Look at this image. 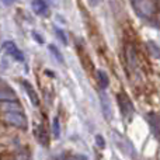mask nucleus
I'll return each mask as SVG.
<instances>
[{"label":"nucleus","instance_id":"nucleus-16","mask_svg":"<svg viewBox=\"0 0 160 160\" xmlns=\"http://www.w3.org/2000/svg\"><path fill=\"white\" fill-rule=\"evenodd\" d=\"M55 34L59 37V39L62 41V44L68 45V39H66V35H65V32L61 30V28H55Z\"/></svg>","mask_w":160,"mask_h":160},{"label":"nucleus","instance_id":"nucleus-13","mask_svg":"<svg viewBox=\"0 0 160 160\" xmlns=\"http://www.w3.org/2000/svg\"><path fill=\"white\" fill-rule=\"evenodd\" d=\"M48 48H49V52L53 55V58H55L56 61L59 62V63H63V55L61 53V51H59L58 48L55 47V45H49Z\"/></svg>","mask_w":160,"mask_h":160},{"label":"nucleus","instance_id":"nucleus-3","mask_svg":"<svg viewBox=\"0 0 160 160\" xmlns=\"http://www.w3.org/2000/svg\"><path fill=\"white\" fill-rule=\"evenodd\" d=\"M133 3V8L138 11L139 16L142 17H150L155 13V6L150 0H135Z\"/></svg>","mask_w":160,"mask_h":160},{"label":"nucleus","instance_id":"nucleus-10","mask_svg":"<svg viewBox=\"0 0 160 160\" xmlns=\"http://www.w3.org/2000/svg\"><path fill=\"white\" fill-rule=\"evenodd\" d=\"M32 8L39 16H47L48 14V6L44 0H32Z\"/></svg>","mask_w":160,"mask_h":160},{"label":"nucleus","instance_id":"nucleus-12","mask_svg":"<svg viewBox=\"0 0 160 160\" xmlns=\"http://www.w3.org/2000/svg\"><path fill=\"white\" fill-rule=\"evenodd\" d=\"M97 79H98L100 87L101 88H107L108 87L110 80H108V76H107V73H105L104 70H97Z\"/></svg>","mask_w":160,"mask_h":160},{"label":"nucleus","instance_id":"nucleus-1","mask_svg":"<svg viewBox=\"0 0 160 160\" xmlns=\"http://www.w3.org/2000/svg\"><path fill=\"white\" fill-rule=\"evenodd\" d=\"M3 119H4V122H7L8 125L17 127V128H20V129H25V128H27V119H25L24 114L20 110L4 111Z\"/></svg>","mask_w":160,"mask_h":160},{"label":"nucleus","instance_id":"nucleus-19","mask_svg":"<svg viewBox=\"0 0 160 160\" xmlns=\"http://www.w3.org/2000/svg\"><path fill=\"white\" fill-rule=\"evenodd\" d=\"M32 35L35 37V39H37V41H38V42H39V44H42V42H44V41H42V38H41V37H39V35H38V34H37V32H34Z\"/></svg>","mask_w":160,"mask_h":160},{"label":"nucleus","instance_id":"nucleus-7","mask_svg":"<svg viewBox=\"0 0 160 160\" xmlns=\"http://www.w3.org/2000/svg\"><path fill=\"white\" fill-rule=\"evenodd\" d=\"M34 136H35L37 141H38L41 145L48 146L49 139H48V133H47V131H45V128L42 127V125H37V127L34 128Z\"/></svg>","mask_w":160,"mask_h":160},{"label":"nucleus","instance_id":"nucleus-15","mask_svg":"<svg viewBox=\"0 0 160 160\" xmlns=\"http://www.w3.org/2000/svg\"><path fill=\"white\" fill-rule=\"evenodd\" d=\"M52 131H53V135H55V138H59V135H61V128H59V118H58V117L53 119Z\"/></svg>","mask_w":160,"mask_h":160},{"label":"nucleus","instance_id":"nucleus-2","mask_svg":"<svg viewBox=\"0 0 160 160\" xmlns=\"http://www.w3.org/2000/svg\"><path fill=\"white\" fill-rule=\"evenodd\" d=\"M125 59H127V66L131 75H135L136 78L139 76V63L138 58H136V51L133 45L128 44L125 47Z\"/></svg>","mask_w":160,"mask_h":160},{"label":"nucleus","instance_id":"nucleus-11","mask_svg":"<svg viewBox=\"0 0 160 160\" xmlns=\"http://www.w3.org/2000/svg\"><path fill=\"white\" fill-rule=\"evenodd\" d=\"M0 100L2 101H17V97L10 88L3 86L2 90H0Z\"/></svg>","mask_w":160,"mask_h":160},{"label":"nucleus","instance_id":"nucleus-14","mask_svg":"<svg viewBox=\"0 0 160 160\" xmlns=\"http://www.w3.org/2000/svg\"><path fill=\"white\" fill-rule=\"evenodd\" d=\"M20 104L17 101H3V111H10V110H20Z\"/></svg>","mask_w":160,"mask_h":160},{"label":"nucleus","instance_id":"nucleus-18","mask_svg":"<svg viewBox=\"0 0 160 160\" xmlns=\"http://www.w3.org/2000/svg\"><path fill=\"white\" fill-rule=\"evenodd\" d=\"M88 2H90V4L93 6V7H96V6L100 4V2H101V0H88Z\"/></svg>","mask_w":160,"mask_h":160},{"label":"nucleus","instance_id":"nucleus-6","mask_svg":"<svg viewBox=\"0 0 160 160\" xmlns=\"http://www.w3.org/2000/svg\"><path fill=\"white\" fill-rule=\"evenodd\" d=\"M146 121L156 138H160V117L156 115V114H149L146 117Z\"/></svg>","mask_w":160,"mask_h":160},{"label":"nucleus","instance_id":"nucleus-4","mask_svg":"<svg viewBox=\"0 0 160 160\" xmlns=\"http://www.w3.org/2000/svg\"><path fill=\"white\" fill-rule=\"evenodd\" d=\"M117 100H118V104H119V108H121L122 115L127 119H131V117H132V114H133V105H132V102H131L129 97L125 93H121V94H118Z\"/></svg>","mask_w":160,"mask_h":160},{"label":"nucleus","instance_id":"nucleus-17","mask_svg":"<svg viewBox=\"0 0 160 160\" xmlns=\"http://www.w3.org/2000/svg\"><path fill=\"white\" fill-rule=\"evenodd\" d=\"M96 142H97V145H98V148H104V146H105L104 138H102L101 135H97V136H96Z\"/></svg>","mask_w":160,"mask_h":160},{"label":"nucleus","instance_id":"nucleus-8","mask_svg":"<svg viewBox=\"0 0 160 160\" xmlns=\"http://www.w3.org/2000/svg\"><path fill=\"white\" fill-rule=\"evenodd\" d=\"M21 86L24 87V90H25V93H27V96L30 97L31 102H32L35 107H38V105H39V98H38V96H37V93H35V90H34V87L27 82V80H22V82H21Z\"/></svg>","mask_w":160,"mask_h":160},{"label":"nucleus","instance_id":"nucleus-20","mask_svg":"<svg viewBox=\"0 0 160 160\" xmlns=\"http://www.w3.org/2000/svg\"><path fill=\"white\" fill-rule=\"evenodd\" d=\"M14 0H3V3H4L6 6H8V4H11V3H13Z\"/></svg>","mask_w":160,"mask_h":160},{"label":"nucleus","instance_id":"nucleus-21","mask_svg":"<svg viewBox=\"0 0 160 160\" xmlns=\"http://www.w3.org/2000/svg\"><path fill=\"white\" fill-rule=\"evenodd\" d=\"M158 7H159V10H160V0H158Z\"/></svg>","mask_w":160,"mask_h":160},{"label":"nucleus","instance_id":"nucleus-9","mask_svg":"<svg viewBox=\"0 0 160 160\" xmlns=\"http://www.w3.org/2000/svg\"><path fill=\"white\" fill-rule=\"evenodd\" d=\"M100 101H101V110H102V114H104L105 119L110 121L111 117H112V110H111V105H110V100L107 98L104 93L100 94Z\"/></svg>","mask_w":160,"mask_h":160},{"label":"nucleus","instance_id":"nucleus-5","mask_svg":"<svg viewBox=\"0 0 160 160\" xmlns=\"http://www.w3.org/2000/svg\"><path fill=\"white\" fill-rule=\"evenodd\" d=\"M3 49H4V52L7 53V55H10L11 58L16 59L17 62H24V55H22V52L13 42H10V41L3 42Z\"/></svg>","mask_w":160,"mask_h":160}]
</instances>
